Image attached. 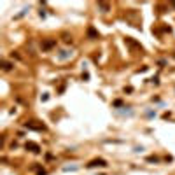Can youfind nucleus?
Masks as SVG:
<instances>
[{"mask_svg": "<svg viewBox=\"0 0 175 175\" xmlns=\"http://www.w3.org/2000/svg\"><path fill=\"white\" fill-rule=\"evenodd\" d=\"M54 46H56V40H53V39L44 40V42H42V49H44V51H49V49H53Z\"/></svg>", "mask_w": 175, "mask_h": 175, "instance_id": "nucleus-1", "label": "nucleus"}, {"mask_svg": "<svg viewBox=\"0 0 175 175\" xmlns=\"http://www.w3.org/2000/svg\"><path fill=\"white\" fill-rule=\"evenodd\" d=\"M37 121H26L25 126L26 128H32V130H44V124H35Z\"/></svg>", "mask_w": 175, "mask_h": 175, "instance_id": "nucleus-2", "label": "nucleus"}, {"mask_svg": "<svg viewBox=\"0 0 175 175\" xmlns=\"http://www.w3.org/2000/svg\"><path fill=\"white\" fill-rule=\"evenodd\" d=\"M88 166H89V168H95V166H107V161H103V159H95V161H91Z\"/></svg>", "mask_w": 175, "mask_h": 175, "instance_id": "nucleus-3", "label": "nucleus"}, {"mask_svg": "<svg viewBox=\"0 0 175 175\" xmlns=\"http://www.w3.org/2000/svg\"><path fill=\"white\" fill-rule=\"evenodd\" d=\"M88 37H89V39H98V32L93 28V26L88 28Z\"/></svg>", "mask_w": 175, "mask_h": 175, "instance_id": "nucleus-4", "label": "nucleus"}, {"mask_svg": "<svg viewBox=\"0 0 175 175\" xmlns=\"http://www.w3.org/2000/svg\"><path fill=\"white\" fill-rule=\"evenodd\" d=\"M26 149H30V151H33V152H39V151H40L39 145H37V144H33V142H28V144H26Z\"/></svg>", "mask_w": 175, "mask_h": 175, "instance_id": "nucleus-5", "label": "nucleus"}, {"mask_svg": "<svg viewBox=\"0 0 175 175\" xmlns=\"http://www.w3.org/2000/svg\"><path fill=\"white\" fill-rule=\"evenodd\" d=\"M98 7H100V9H102V11H103V12H107V11H109V7H110V5H109V4H105V2H98Z\"/></svg>", "mask_w": 175, "mask_h": 175, "instance_id": "nucleus-6", "label": "nucleus"}, {"mask_svg": "<svg viewBox=\"0 0 175 175\" xmlns=\"http://www.w3.org/2000/svg\"><path fill=\"white\" fill-rule=\"evenodd\" d=\"M2 65H4V70H5V72H9V70H11V68H12V65H11V63H9V61H4V63H2Z\"/></svg>", "mask_w": 175, "mask_h": 175, "instance_id": "nucleus-7", "label": "nucleus"}]
</instances>
